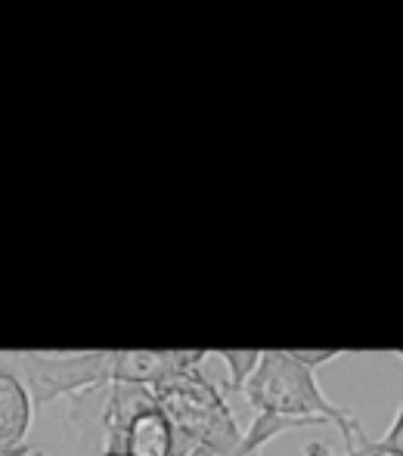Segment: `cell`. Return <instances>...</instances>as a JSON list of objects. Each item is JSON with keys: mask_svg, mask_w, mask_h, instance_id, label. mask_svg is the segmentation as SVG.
Wrapping results in <instances>:
<instances>
[{"mask_svg": "<svg viewBox=\"0 0 403 456\" xmlns=\"http://www.w3.org/2000/svg\"><path fill=\"white\" fill-rule=\"evenodd\" d=\"M398 354H400V361H403V351H398Z\"/></svg>", "mask_w": 403, "mask_h": 456, "instance_id": "obj_12", "label": "cell"}, {"mask_svg": "<svg viewBox=\"0 0 403 456\" xmlns=\"http://www.w3.org/2000/svg\"><path fill=\"white\" fill-rule=\"evenodd\" d=\"M254 456H261V453H254Z\"/></svg>", "mask_w": 403, "mask_h": 456, "instance_id": "obj_13", "label": "cell"}, {"mask_svg": "<svg viewBox=\"0 0 403 456\" xmlns=\"http://www.w3.org/2000/svg\"><path fill=\"white\" fill-rule=\"evenodd\" d=\"M217 357L227 366V391H242V385L252 379V372L258 370L261 351H214Z\"/></svg>", "mask_w": 403, "mask_h": 456, "instance_id": "obj_8", "label": "cell"}, {"mask_svg": "<svg viewBox=\"0 0 403 456\" xmlns=\"http://www.w3.org/2000/svg\"><path fill=\"white\" fill-rule=\"evenodd\" d=\"M35 456H47V453H44V451H35Z\"/></svg>", "mask_w": 403, "mask_h": 456, "instance_id": "obj_11", "label": "cell"}, {"mask_svg": "<svg viewBox=\"0 0 403 456\" xmlns=\"http://www.w3.org/2000/svg\"><path fill=\"white\" fill-rule=\"evenodd\" d=\"M242 395H246L248 407H252L254 413L313 422V426L332 422V426H338V432H342L344 447H348L351 441L357 438V432L363 428L348 410L332 403L329 397L323 395L313 370L298 363L289 351H261L258 370L242 385Z\"/></svg>", "mask_w": 403, "mask_h": 456, "instance_id": "obj_1", "label": "cell"}, {"mask_svg": "<svg viewBox=\"0 0 403 456\" xmlns=\"http://www.w3.org/2000/svg\"><path fill=\"white\" fill-rule=\"evenodd\" d=\"M313 422H298V419H283V416H270V413H254V422L246 428L239 447H193L187 456H254L261 453L273 438H279L283 432L292 428H310Z\"/></svg>", "mask_w": 403, "mask_h": 456, "instance_id": "obj_7", "label": "cell"}, {"mask_svg": "<svg viewBox=\"0 0 403 456\" xmlns=\"http://www.w3.org/2000/svg\"><path fill=\"white\" fill-rule=\"evenodd\" d=\"M31 413L35 403L22 382L0 372V456H35L37 447L28 444Z\"/></svg>", "mask_w": 403, "mask_h": 456, "instance_id": "obj_6", "label": "cell"}, {"mask_svg": "<svg viewBox=\"0 0 403 456\" xmlns=\"http://www.w3.org/2000/svg\"><path fill=\"white\" fill-rule=\"evenodd\" d=\"M158 410L168 416L177 441L187 451L193 447H239L242 428L230 410L223 391L211 379H205L199 370L181 372L165 382L152 385Z\"/></svg>", "mask_w": 403, "mask_h": 456, "instance_id": "obj_2", "label": "cell"}, {"mask_svg": "<svg viewBox=\"0 0 403 456\" xmlns=\"http://www.w3.org/2000/svg\"><path fill=\"white\" fill-rule=\"evenodd\" d=\"M102 451H115L125 456H187L189 451L177 441L168 416L158 410V403L140 410L137 416L125 422L115 435L102 441Z\"/></svg>", "mask_w": 403, "mask_h": 456, "instance_id": "obj_4", "label": "cell"}, {"mask_svg": "<svg viewBox=\"0 0 403 456\" xmlns=\"http://www.w3.org/2000/svg\"><path fill=\"white\" fill-rule=\"evenodd\" d=\"M382 441H385L391 451H398L403 456V403H400V410H398V419H394V426L388 428V435Z\"/></svg>", "mask_w": 403, "mask_h": 456, "instance_id": "obj_10", "label": "cell"}, {"mask_svg": "<svg viewBox=\"0 0 403 456\" xmlns=\"http://www.w3.org/2000/svg\"><path fill=\"white\" fill-rule=\"evenodd\" d=\"M211 351H112V382L152 385L199 370Z\"/></svg>", "mask_w": 403, "mask_h": 456, "instance_id": "obj_5", "label": "cell"}, {"mask_svg": "<svg viewBox=\"0 0 403 456\" xmlns=\"http://www.w3.org/2000/svg\"><path fill=\"white\" fill-rule=\"evenodd\" d=\"M292 357H295L298 363H304L307 370H317V366H326L332 361H338V357L344 354V351L338 348H319V351H289Z\"/></svg>", "mask_w": 403, "mask_h": 456, "instance_id": "obj_9", "label": "cell"}, {"mask_svg": "<svg viewBox=\"0 0 403 456\" xmlns=\"http://www.w3.org/2000/svg\"><path fill=\"white\" fill-rule=\"evenodd\" d=\"M0 372L22 382L35 407L112 385V351H0Z\"/></svg>", "mask_w": 403, "mask_h": 456, "instance_id": "obj_3", "label": "cell"}]
</instances>
